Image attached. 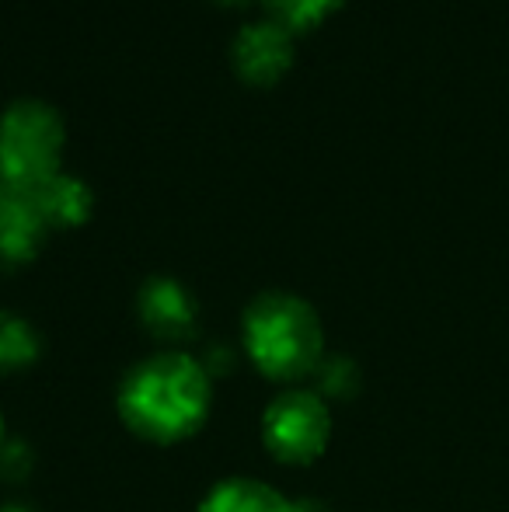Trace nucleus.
Returning a JSON list of instances; mask_svg holds the SVG:
<instances>
[{"label":"nucleus","mask_w":509,"mask_h":512,"mask_svg":"<svg viewBox=\"0 0 509 512\" xmlns=\"http://www.w3.org/2000/svg\"><path fill=\"white\" fill-rule=\"evenodd\" d=\"M210 373L185 352H161L123 380L119 411L126 425L154 443L185 439L210 415Z\"/></svg>","instance_id":"obj_1"},{"label":"nucleus","mask_w":509,"mask_h":512,"mask_svg":"<svg viewBox=\"0 0 509 512\" xmlns=\"http://www.w3.org/2000/svg\"><path fill=\"white\" fill-rule=\"evenodd\" d=\"M245 345L269 380H300L325 359V335L314 307L283 290L262 293L245 310Z\"/></svg>","instance_id":"obj_2"},{"label":"nucleus","mask_w":509,"mask_h":512,"mask_svg":"<svg viewBox=\"0 0 509 512\" xmlns=\"http://www.w3.org/2000/svg\"><path fill=\"white\" fill-rule=\"evenodd\" d=\"M67 129L42 98H14L0 112V182L35 189L60 171Z\"/></svg>","instance_id":"obj_3"},{"label":"nucleus","mask_w":509,"mask_h":512,"mask_svg":"<svg viewBox=\"0 0 509 512\" xmlns=\"http://www.w3.org/2000/svg\"><path fill=\"white\" fill-rule=\"evenodd\" d=\"M332 436V411L314 391H286L265 408L262 439L283 464H311Z\"/></svg>","instance_id":"obj_4"},{"label":"nucleus","mask_w":509,"mask_h":512,"mask_svg":"<svg viewBox=\"0 0 509 512\" xmlns=\"http://www.w3.org/2000/svg\"><path fill=\"white\" fill-rule=\"evenodd\" d=\"M234 67L245 81L255 84H272L286 74V67L293 63V28H286L283 21L255 18L248 25L238 28L234 35Z\"/></svg>","instance_id":"obj_5"},{"label":"nucleus","mask_w":509,"mask_h":512,"mask_svg":"<svg viewBox=\"0 0 509 512\" xmlns=\"http://www.w3.org/2000/svg\"><path fill=\"white\" fill-rule=\"evenodd\" d=\"M136 310H140V321L147 324L150 335L161 342H185L196 331V297L171 276L147 279L140 297H136Z\"/></svg>","instance_id":"obj_6"},{"label":"nucleus","mask_w":509,"mask_h":512,"mask_svg":"<svg viewBox=\"0 0 509 512\" xmlns=\"http://www.w3.org/2000/svg\"><path fill=\"white\" fill-rule=\"evenodd\" d=\"M49 220L39 206L35 189L0 182V262L18 265L39 251Z\"/></svg>","instance_id":"obj_7"},{"label":"nucleus","mask_w":509,"mask_h":512,"mask_svg":"<svg viewBox=\"0 0 509 512\" xmlns=\"http://www.w3.org/2000/svg\"><path fill=\"white\" fill-rule=\"evenodd\" d=\"M35 196H39V206L46 213L49 227H74V223H84L91 216V206H95V196H91V185L84 178L70 175V171H56L49 175L42 185H35Z\"/></svg>","instance_id":"obj_8"},{"label":"nucleus","mask_w":509,"mask_h":512,"mask_svg":"<svg viewBox=\"0 0 509 512\" xmlns=\"http://www.w3.org/2000/svg\"><path fill=\"white\" fill-rule=\"evenodd\" d=\"M199 512H297V502H290L283 492L269 488L255 478H231L206 495Z\"/></svg>","instance_id":"obj_9"},{"label":"nucleus","mask_w":509,"mask_h":512,"mask_svg":"<svg viewBox=\"0 0 509 512\" xmlns=\"http://www.w3.org/2000/svg\"><path fill=\"white\" fill-rule=\"evenodd\" d=\"M39 331L25 321V317L0 310V373L25 370L39 359Z\"/></svg>","instance_id":"obj_10"},{"label":"nucleus","mask_w":509,"mask_h":512,"mask_svg":"<svg viewBox=\"0 0 509 512\" xmlns=\"http://www.w3.org/2000/svg\"><path fill=\"white\" fill-rule=\"evenodd\" d=\"M314 380H318V398L321 401H349L360 387V370H356L353 359L346 356H325L314 370Z\"/></svg>","instance_id":"obj_11"},{"label":"nucleus","mask_w":509,"mask_h":512,"mask_svg":"<svg viewBox=\"0 0 509 512\" xmlns=\"http://www.w3.org/2000/svg\"><path fill=\"white\" fill-rule=\"evenodd\" d=\"M265 4H269L272 18L283 21L286 28H307L325 18L332 7H339L342 0H265Z\"/></svg>","instance_id":"obj_12"},{"label":"nucleus","mask_w":509,"mask_h":512,"mask_svg":"<svg viewBox=\"0 0 509 512\" xmlns=\"http://www.w3.org/2000/svg\"><path fill=\"white\" fill-rule=\"evenodd\" d=\"M28 471H32V450H28L25 443L4 439V443H0V478H4L7 485H18V481L28 478Z\"/></svg>","instance_id":"obj_13"},{"label":"nucleus","mask_w":509,"mask_h":512,"mask_svg":"<svg viewBox=\"0 0 509 512\" xmlns=\"http://www.w3.org/2000/svg\"><path fill=\"white\" fill-rule=\"evenodd\" d=\"M0 512H32L28 506H18V502H11V506H0Z\"/></svg>","instance_id":"obj_14"},{"label":"nucleus","mask_w":509,"mask_h":512,"mask_svg":"<svg viewBox=\"0 0 509 512\" xmlns=\"http://www.w3.org/2000/svg\"><path fill=\"white\" fill-rule=\"evenodd\" d=\"M0 443H4V415H0Z\"/></svg>","instance_id":"obj_15"}]
</instances>
